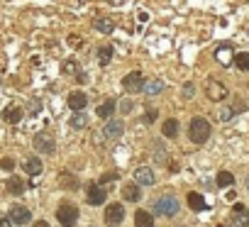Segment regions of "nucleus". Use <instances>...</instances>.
Returning <instances> with one entry per match:
<instances>
[{"label":"nucleus","mask_w":249,"mask_h":227,"mask_svg":"<svg viewBox=\"0 0 249 227\" xmlns=\"http://www.w3.org/2000/svg\"><path fill=\"white\" fill-rule=\"evenodd\" d=\"M122 105H120V112H122V115H130V112L135 110V103L132 100H120Z\"/></svg>","instance_id":"30"},{"label":"nucleus","mask_w":249,"mask_h":227,"mask_svg":"<svg viewBox=\"0 0 249 227\" xmlns=\"http://www.w3.org/2000/svg\"><path fill=\"white\" fill-rule=\"evenodd\" d=\"M122 88L127 90V93H140V90H144L142 73H140V71H132V73H127V76L122 78Z\"/></svg>","instance_id":"4"},{"label":"nucleus","mask_w":249,"mask_h":227,"mask_svg":"<svg viewBox=\"0 0 249 227\" xmlns=\"http://www.w3.org/2000/svg\"><path fill=\"white\" fill-rule=\"evenodd\" d=\"M196 95V86L193 83H186L183 86V98H193Z\"/></svg>","instance_id":"34"},{"label":"nucleus","mask_w":249,"mask_h":227,"mask_svg":"<svg viewBox=\"0 0 249 227\" xmlns=\"http://www.w3.org/2000/svg\"><path fill=\"white\" fill-rule=\"evenodd\" d=\"M161 132H164V137H169V140H174V137L178 135V120H174V118H169V120L164 122V127H161Z\"/></svg>","instance_id":"22"},{"label":"nucleus","mask_w":249,"mask_h":227,"mask_svg":"<svg viewBox=\"0 0 249 227\" xmlns=\"http://www.w3.org/2000/svg\"><path fill=\"white\" fill-rule=\"evenodd\" d=\"M239 71H249V54L247 52H239V54H234V61H232Z\"/></svg>","instance_id":"26"},{"label":"nucleus","mask_w":249,"mask_h":227,"mask_svg":"<svg viewBox=\"0 0 249 227\" xmlns=\"http://www.w3.org/2000/svg\"><path fill=\"white\" fill-rule=\"evenodd\" d=\"M117 178V174H105L103 178H100V183H107V181H115Z\"/></svg>","instance_id":"37"},{"label":"nucleus","mask_w":249,"mask_h":227,"mask_svg":"<svg viewBox=\"0 0 249 227\" xmlns=\"http://www.w3.org/2000/svg\"><path fill=\"white\" fill-rule=\"evenodd\" d=\"M110 59H112V47H110V44H103V47L98 49V61H100V66H107Z\"/></svg>","instance_id":"24"},{"label":"nucleus","mask_w":249,"mask_h":227,"mask_svg":"<svg viewBox=\"0 0 249 227\" xmlns=\"http://www.w3.org/2000/svg\"><path fill=\"white\" fill-rule=\"evenodd\" d=\"M105 198H107V193H105L103 186H90V188H88V203H90V205H103Z\"/></svg>","instance_id":"11"},{"label":"nucleus","mask_w":249,"mask_h":227,"mask_svg":"<svg viewBox=\"0 0 249 227\" xmlns=\"http://www.w3.org/2000/svg\"><path fill=\"white\" fill-rule=\"evenodd\" d=\"M8 193H13V195H22V193H25V181L18 178V176H13V178L8 181Z\"/></svg>","instance_id":"23"},{"label":"nucleus","mask_w":249,"mask_h":227,"mask_svg":"<svg viewBox=\"0 0 249 227\" xmlns=\"http://www.w3.org/2000/svg\"><path fill=\"white\" fill-rule=\"evenodd\" d=\"M86 105H88V98H86V93L76 90V93H71V95H69V107H71L73 112H81Z\"/></svg>","instance_id":"10"},{"label":"nucleus","mask_w":249,"mask_h":227,"mask_svg":"<svg viewBox=\"0 0 249 227\" xmlns=\"http://www.w3.org/2000/svg\"><path fill=\"white\" fill-rule=\"evenodd\" d=\"M8 217H10V222H13V225H27V222L32 220V212H30L25 205H13Z\"/></svg>","instance_id":"6"},{"label":"nucleus","mask_w":249,"mask_h":227,"mask_svg":"<svg viewBox=\"0 0 249 227\" xmlns=\"http://www.w3.org/2000/svg\"><path fill=\"white\" fill-rule=\"evenodd\" d=\"M135 181H137V186H154L157 183V174L149 166H140L135 171Z\"/></svg>","instance_id":"7"},{"label":"nucleus","mask_w":249,"mask_h":227,"mask_svg":"<svg viewBox=\"0 0 249 227\" xmlns=\"http://www.w3.org/2000/svg\"><path fill=\"white\" fill-rule=\"evenodd\" d=\"M3 120L10 122V125H18V122L22 120V107H18V105H8V107L3 110Z\"/></svg>","instance_id":"12"},{"label":"nucleus","mask_w":249,"mask_h":227,"mask_svg":"<svg viewBox=\"0 0 249 227\" xmlns=\"http://www.w3.org/2000/svg\"><path fill=\"white\" fill-rule=\"evenodd\" d=\"M122 132H124V125L117 122V120H110V122L105 125V130H103V135H105L107 140H117V137H122Z\"/></svg>","instance_id":"14"},{"label":"nucleus","mask_w":249,"mask_h":227,"mask_svg":"<svg viewBox=\"0 0 249 227\" xmlns=\"http://www.w3.org/2000/svg\"><path fill=\"white\" fill-rule=\"evenodd\" d=\"M61 186H64V188H78V181H76V178H69V176L64 174V176H61Z\"/></svg>","instance_id":"31"},{"label":"nucleus","mask_w":249,"mask_h":227,"mask_svg":"<svg viewBox=\"0 0 249 227\" xmlns=\"http://www.w3.org/2000/svg\"><path fill=\"white\" fill-rule=\"evenodd\" d=\"M164 88H166V83H164V81H159V78H157V81H149V83H144V93H147L149 98H152V95H159Z\"/></svg>","instance_id":"21"},{"label":"nucleus","mask_w":249,"mask_h":227,"mask_svg":"<svg viewBox=\"0 0 249 227\" xmlns=\"http://www.w3.org/2000/svg\"><path fill=\"white\" fill-rule=\"evenodd\" d=\"M81 42H83V39H81V37H78V35H71V37H69V44H71V47H73V49H78V47H83V44H81Z\"/></svg>","instance_id":"35"},{"label":"nucleus","mask_w":249,"mask_h":227,"mask_svg":"<svg viewBox=\"0 0 249 227\" xmlns=\"http://www.w3.org/2000/svg\"><path fill=\"white\" fill-rule=\"evenodd\" d=\"M69 122H71V127H73V130H83V127L88 125V118L83 115V112H73Z\"/></svg>","instance_id":"27"},{"label":"nucleus","mask_w":249,"mask_h":227,"mask_svg":"<svg viewBox=\"0 0 249 227\" xmlns=\"http://www.w3.org/2000/svg\"><path fill=\"white\" fill-rule=\"evenodd\" d=\"M154 120H157V110H147V112H144V118H142V122L149 125V122H154Z\"/></svg>","instance_id":"33"},{"label":"nucleus","mask_w":249,"mask_h":227,"mask_svg":"<svg viewBox=\"0 0 249 227\" xmlns=\"http://www.w3.org/2000/svg\"><path fill=\"white\" fill-rule=\"evenodd\" d=\"M215 59H217L222 66H230V61H234V56H232V47H230V44H222V47H217V52H215Z\"/></svg>","instance_id":"15"},{"label":"nucleus","mask_w":249,"mask_h":227,"mask_svg":"<svg viewBox=\"0 0 249 227\" xmlns=\"http://www.w3.org/2000/svg\"><path fill=\"white\" fill-rule=\"evenodd\" d=\"M90 227H93V225H90Z\"/></svg>","instance_id":"40"},{"label":"nucleus","mask_w":249,"mask_h":227,"mask_svg":"<svg viewBox=\"0 0 249 227\" xmlns=\"http://www.w3.org/2000/svg\"><path fill=\"white\" fill-rule=\"evenodd\" d=\"M188 208L191 210H196V212H203L205 208H208V203H205V198L200 195V193H188Z\"/></svg>","instance_id":"17"},{"label":"nucleus","mask_w":249,"mask_h":227,"mask_svg":"<svg viewBox=\"0 0 249 227\" xmlns=\"http://www.w3.org/2000/svg\"><path fill=\"white\" fill-rule=\"evenodd\" d=\"M154 212L166 215V217H174V215H178V200L174 195H161L154 203Z\"/></svg>","instance_id":"2"},{"label":"nucleus","mask_w":249,"mask_h":227,"mask_svg":"<svg viewBox=\"0 0 249 227\" xmlns=\"http://www.w3.org/2000/svg\"><path fill=\"white\" fill-rule=\"evenodd\" d=\"M215 183H217L220 188H230V186L234 183V176H232L230 171H220V174H217V178H215Z\"/></svg>","instance_id":"25"},{"label":"nucleus","mask_w":249,"mask_h":227,"mask_svg":"<svg viewBox=\"0 0 249 227\" xmlns=\"http://www.w3.org/2000/svg\"><path fill=\"white\" fill-rule=\"evenodd\" d=\"M140 195H142V191H140L137 183H127V186L122 188V198L124 200H132L135 203V200H140Z\"/></svg>","instance_id":"19"},{"label":"nucleus","mask_w":249,"mask_h":227,"mask_svg":"<svg viewBox=\"0 0 249 227\" xmlns=\"http://www.w3.org/2000/svg\"><path fill=\"white\" fill-rule=\"evenodd\" d=\"M22 169H25L30 176H39L44 166H42V161H39L37 157H30V159H25V161H22Z\"/></svg>","instance_id":"16"},{"label":"nucleus","mask_w":249,"mask_h":227,"mask_svg":"<svg viewBox=\"0 0 249 227\" xmlns=\"http://www.w3.org/2000/svg\"><path fill=\"white\" fill-rule=\"evenodd\" d=\"M242 110H244V105H242V103H237V105H232V107L227 105V107H222V110L217 112V118H220L222 122H230V120L237 115V112H242Z\"/></svg>","instance_id":"18"},{"label":"nucleus","mask_w":249,"mask_h":227,"mask_svg":"<svg viewBox=\"0 0 249 227\" xmlns=\"http://www.w3.org/2000/svg\"><path fill=\"white\" fill-rule=\"evenodd\" d=\"M205 90H208V98L215 100V103H220V100L227 98V86L222 81H208V88Z\"/></svg>","instance_id":"5"},{"label":"nucleus","mask_w":249,"mask_h":227,"mask_svg":"<svg viewBox=\"0 0 249 227\" xmlns=\"http://www.w3.org/2000/svg\"><path fill=\"white\" fill-rule=\"evenodd\" d=\"M95 30H98L100 35H112V30H115V25H112L110 20H105V17H100V20H95Z\"/></svg>","instance_id":"28"},{"label":"nucleus","mask_w":249,"mask_h":227,"mask_svg":"<svg viewBox=\"0 0 249 227\" xmlns=\"http://www.w3.org/2000/svg\"><path fill=\"white\" fill-rule=\"evenodd\" d=\"M0 166H3V171H13V169H15V161H13L10 157H5L3 161H0Z\"/></svg>","instance_id":"32"},{"label":"nucleus","mask_w":249,"mask_h":227,"mask_svg":"<svg viewBox=\"0 0 249 227\" xmlns=\"http://www.w3.org/2000/svg\"><path fill=\"white\" fill-rule=\"evenodd\" d=\"M32 144H35V149L39 154H54V140L49 135H37Z\"/></svg>","instance_id":"9"},{"label":"nucleus","mask_w":249,"mask_h":227,"mask_svg":"<svg viewBox=\"0 0 249 227\" xmlns=\"http://www.w3.org/2000/svg\"><path fill=\"white\" fill-rule=\"evenodd\" d=\"M115 110H117V100H105L103 105H98L95 115L103 118V120H112V112H115Z\"/></svg>","instance_id":"13"},{"label":"nucleus","mask_w":249,"mask_h":227,"mask_svg":"<svg viewBox=\"0 0 249 227\" xmlns=\"http://www.w3.org/2000/svg\"><path fill=\"white\" fill-rule=\"evenodd\" d=\"M154 154H157V161H159V164H164V161H166V147H164L161 142H157V144H154Z\"/></svg>","instance_id":"29"},{"label":"nucleus","mask_w":249,"mask_h":227,"mask_svg":"<svg viewBox=\"0 0 249 227\" xmlns=\"http://www.w3.org/2000/svg\"><path fill=\"white\" fill-rule=\"evenodd\" d=\"M247 191H249V176H247Z\"/></svg>","instance_id":"39"},{"label":"nucleus","mask_w":249,"mask_h":227,"mask_svg":"<svg viewBox=\"0 0 249 227\" xmlns=\"http://www.w3.org/2000/svg\"><path fill=\"white\" fill-rule=\"evenodd\" d=\"M122 220H124V208H122L120 203L107 205V210H105V222H107V225H120Z\"/></svg>","instance_id":"8"},{"label":"nucleus","mask_w":249,"mask_h":227,"mask_svg":"<svg viewBox=\"0 0 249 227\" xmlns=\"http://www.w3.org/2000/svg\"><path fill=\"white\" fill-rule=\"evenodd\" d=\"M135 227H154L152 212H147V210H137V215H135Z\"/></svg>","instance_id":"20"},{"label":"nucleus","mask_w":249,"mask_h":227,"mask_svg":"<svg viewBox=\"0 0 249 227\" xmlns=\"http://www.w3.org/2000/svg\"><path fill=\"white\" fill-rule=\"evenodd\" d=\"M56 220H59L64 227L76 225V220H78V208H76V205H71V203L59 205V210H56Z\"/></svg>","instance_id":"3"},{"label":"nucleus","mask_w":249,"mask_h":227,"mask_svg":"<svg viewBox=\"0 0 249 227\" xmlns=\"http://www.w3.org/2000/svg\"><path fill=\"white\" fill-rule=\"evenodd\" d=\"M208 137H210V122L205 118H193L188 125V140L196 144H203Z\"/></svg>","instance_id":"1"},{"label":"nucleus","mask_w":249,"mask_h":227,"mask_svg":"<svg viewBox=\"0 0 249 227\" xmlns=\"http://www.w3.org/2000/svg\"><path fill=\"white\" fill-rule=\"evenodd\" d=\"M35 227H49V222L47 220H39V222H35Z\"/></svg>","instance_id":"38"},{"label":"nucleus","mask_w":249,"mask_h":227,"mask_svg":"<svg viewBox=\"0 0 249 227\" xmlns=\"http://www.w3.org/2000/svg\"><path fill=\"white\" fill-rule=\"evenodd\" d=\"M0 227H13L10 217H5V215H0Z\"/></svg>","instance_id":"36"}]
</instances>
